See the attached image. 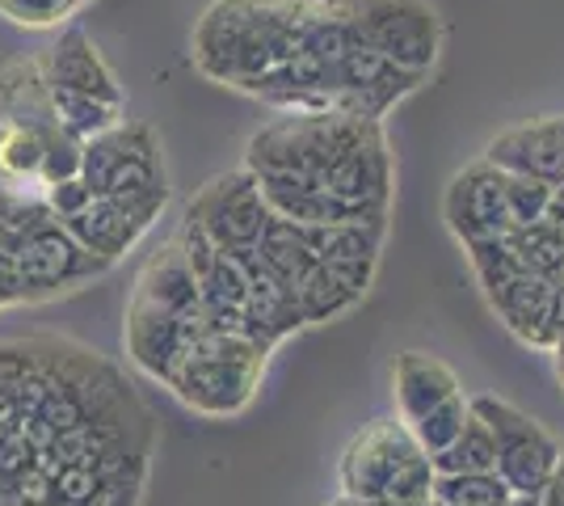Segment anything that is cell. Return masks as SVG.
Returning a JSON list of instances; mask_svg holds the SVG:
<instances>
[{
    "instance_id": "34",
    "label": "cell",
    "mask_w": 564,
    "mask_h": 506,
    "mask_svg": "<svg viewBox=\"0 0 564 506\" xmlns=\"http://www.w3.org/2000/svg\"><path fill=\"white\" fill-rule=\"evenodd\" d=\"M72 4H76V9H80V4H85V0H72Z\"/></svg>"
},
{
    "instance_id": "22",
    "label": "cell",
    "mask_w": 564,
    "mask_h": 506,
    "mask_svg": "<svg viewBox=\"0 0 564 506\" xmlns=\"http://www.w3.org/2000/svg\"><path fill=\"white\" fill-rule=\"evenodd\" d=\"M468 418H471V397L468 392H459L455 401H447V406H438L434 413H425L417 427H409L413 431V439L422 443V452L430 460L438 456V452H447L451 443L459 439V431L468 427Z\"/></svg>"
},
{
    "instance_id": "14",
    "label": "cell",
    "mask_w": 564,
    "mask_h": 506,
    "mask_svg": "<svg viewBox=\"0 0 564 506\" xmlns=\"http://www.w3.org/2000/svg\"><path fill=\"white\" fill-rule=\"evenodd\" d=\"M43 73H47L51 89H68V94H85L97 101H110L127 110V94L118 85L115 68L106 64V55L97 51V43L85 30H59V39L43 51Z\"/></svg>"
},
{
    "instance_id": "26",
    "label": "cell",
    "mask_w": 564,
    "mask_h": 506,
    "mask_svg": "<svg viewBox=\"0 0 564 506\" xmlns=\"http://www.w3.org/2000/svg\"><path fill=\"white\" fill-rule=\"evenodd\" d=\"M43 203L51 207V216L59 219H72V216H80L89 203H94V191L85 186V177H72V182H59V186H47L43 191Z\"/></svg>"
},
{
    "instance_id": "29",
    "label": "cell",
    "mask_w": 564,
    "mask_h": 506,
    "mask_svg": "<svg viewBox=\"0 0 564 506\" xmlns=\"http://www.w3.org/2000/svg\"><path fill=\"white\" fill-rule=\"evenodd\" d=\"M506 506H540V498H522V494H510Z\"/></svg>"
},
{
    "instance_id": "12",
    "label": "cell",
    "mask_w": 564,
    "mask_h": 506,
    "mask_svg": "<svg viewBox=\"0 0 564 506\" xmlns=\"http://www.w3.org/2000/svg\"><path fill=\"white\" fill-rule=\"evenodd\" d=\"M165 207L169 203H127V198L94 194V203L80 216L64 219V228L94 254L97 262H106L115 270V262H122L148 237V228L161 219Z\"/></svg>"
},
{
    "instance_id": "24",
    "label": "cell",
    "mask_w": 564,
    "mask_h": 506,
    "mask_svg": "<svg viewBox=\"0 0 564 506\" xmlns=\"http://www.w3.org/2000/svg\"><path fill=\"white\" fill-rule=\"evenodd\" d=\"M0 13L25 30H51L76 13L72 0H0Z\"/></svg>"
},
{
    "instance_id": "4",
    "label": "cell",
    "mask_w": 564,
    "mask_h": 506,
    "mask_svg": "<svg viewBox=\"0 0 564 506\" xmlns=\"http://www.w3.org/2000/svg\"><path fill=\"white\" fill-rule=\"evenodd\" d=\"M270 363V346L232 330H207L173 372L169 392L203 418H236L253 406Z\"/></svg>"
},
{
    "instance_id": "20",
    "label": "cell",
    "mask_w": 564,
    "mask_h": 506,
    "mask_svg": "<svg viewBox=\"0 0 564 506\" xmlns=\"http://www.w3.org/2000/svg\"><path fill=\"white\" fill-rule=\"evenodd\" d=\"M438 477H455V473H497V443L494 431L485 427V418L471 413L468 427L459 431V439L451 443L447 452L430 460Z\"/></svg>"
},
{
    "instance_id": "17",
    "label": "cell",
    "mask_w": 564,
    "mask_h": 506,
    "mask_svg": "<svg viewBox=\"0 0 564 506\" xmlns=\"http://www.w3.org/2000/svg\"><path fill=\"white\" fill-rule=\"evenodd\" d=\"M0 127H30V131L59 127L43 55H18L0 64Z\"/></svg>"
},
{
    "instance_id": "8",
    "label": "cell",
    "mask_w": 564,
    "mask_h": 506,
    "mask_svg": "<svg viewBox=\"0 0 564 506\" xmlns=\"http://www.w3.org/2000/svg\"><path fill=\"white\" fill-rule=\"evenodd\" d=\"M471 413L485 418V427L494 431L497 477L506 482V489L522 494V498H543V489L561 464V443L543 431L535 418H527L518 406L501 401L494 392L471 397Z\"/></svg>"
},
{
    "instance_id": "28",
    "label": "cell",
    "mask_w": 564,
    "mask_h": 506,
    "mask_svg": "<svg viewBox=\"0 0 564 506\" xmlns=\"http://www.w3.org/2000/svg\"><path fill=\"white\" fill-rule=\"evenodd\" d=\"M547 224H552V228H561L564 233V182L561 186H552V203H547Z\"/></svg>"
},
{
    "instance_id": "13",
    "label": "cell",
    "mask_w": 564,
    "mask_h": 506,
    "mask_svg": "<svg viewBox=\"0 0 564 506\" xmlns=\"http://www.w3.org/2000/svg\"><path fill=\"white\" fill-rule=\"evenodd\" d=\"M485 161L514 177H535L547 186L564 182V115H543V119L518 122L501 131L494 144L485 148Z\"/></svg>"
},
{
    "instance_id": "35",
    "label": "cell",
    "mask_w": 564,
    "mask_h": 506,
    "mask_svg": "<svg viewBox=\"0 0 564 506\" xmlns=\"http://www.w3.org/2000/svg\"><path fill=\"white\" fill-rule=\"evenodd\" d=\"M0 309H9V304H4V295H0Z\"/></svg>"
},
{
    "instance_id": "10",
    "label": "cell",
    "mask_w": 564,
    "mask_h": 506,
    "mask_svg": "<svg viewBox=\"0 0 564 506\" xmlns=\"http://www.w3.org/2000/svg\"><path fill=\"white\" fill-rule=\"evenodd\" d=\"M506 182H510V173L489 165L485 157L464 165L451 177L447 194H443V216H447V228L464 245L497 241V237H510L514 233Z\"/></svg>"
},
{
    "instance_id": "31",
    "label": "cell",
    "mask_w": 564,
    "mask_h": 506,
    "mask_svg": "<svg viewBox=\"0 0 564 506\" xmlns=\"http://www.w3.org/2000/svg\"><path fill=\"white\" fill-rule=\"evenodd\" d=\"M552 355H556V372H561V385H564V337H561V346H556Z\"/></svg>"
},
{
    "instance_id": "6",
    "label": "cell",
    "mask_w": 564,
    "mask_h": 506,
    "mask_svg": "<svg viewBox=\"0 0 564 506\" xmlns=\"http://www.w3.org/2000/svg\"><path fill=\"white\" fill-rule=\"evenodd\" d=\"M354 43L392 60L404 73L430 76L443 51V18L430 0H325Z\"/></svg>"
},
{
    "instance_id": "19",
    "label": "cell",
    "mask_w": 564,
    "mask_h": 506,
    "mask_svg": "<svg viewBox=\"0 0 564 506\" xmlns=\"http://www.w3.org/2000/svg\"><path fill=\"white\" fill-rule=\"evenodd\" d=\"M506 241H510V249L518 254L522 270L540 274L547 283H564V233L561 228H552L547 219H540V224L514 228Z\"/></svg>"
},
{
    "instance_id": "1",
    "label": "cell",
    "mask_w": 564,
    "mask_h": 506,
    "mask_svg": "<svg viewBox=\"0 0 564 506\" xmlns=\"http://www.w3.org/2000/svg\"><path fill=\"white\" fill-rule=\"evenodd\" d=\"M245 169L261 194H333L354 207L388 216L397 191V161L388 131L376 119L286 110L245 148Z\"/></svg>"
},
{
    "instance_id": "16",
    "label": "cell",
    "mask_w": 564,
    "mask_h": 506,
    "mask_svg": "<svg viewBox=\"0 0 564 506\" xmlns=\"http://www.w3.org/2000/svg\"><path fill=\"white\" fill-rule=\"evenodd\" d=\"M379 270V258H354V262H321L304 283L295 288L304 325L333 321V316L350 313L354 304L367 295L371 279Z\"/></svg>"
},
{
    "instance_id": "21",
    "label": "cell",
    "mask_w": 564,
    "mask_h": 506,
    "mask_svg": "<svg viewBox=\"0 0 564 506\" xmlns=\"http://www.w3.org/2000/svg\"><path fill=\"white\" fill-rule=\"evenodd\" d=\"M434 498L443 506H506L510 489L497 473H455L434 477Z\"/></svg>"
},
{
    "instance_id": "33",
    "label": "cell",
    "mask_w": 564,
    "mask_h": 506,
    "mask_svg": "<svg viewBox=\"0 0 564 506\" xmlns=\"http://www.w3.org/2000/svg\"><path fill=\"white\" fill-rule=\"evenodd\" d=\"M425 506H443V503H438V498H430V503H425Z\"/></svg>"
},
{
    "instance_id": "25",
    "label": "cell",
    "mask_w": 564,
    "mask_h": 506,
    "mask_svg": "<svg viewBox=\"0 0 564 506\" xmlns=\"http://www.w3.org/2000/svg\"><path fill=\"white\" fill-rule=\"evenodd\" d=\"M506 191H510V216H514V228L540 224V219L547 216V203H552V186H547V182L514 177V173H510Z\"/></svg>"
},
{
    "instance_id": "5",
    "label": "cell",
    "mask_w": 564,
    "mask_h": 506,
    "mask_svg": "<svg viewBox=\"0 0 564 506\" xmlns=\"http://www.w3.org/2000/svg\"><path fill=\"white\" fill-rule=\"evenodd\" d=\"M434 477L438 473H434L430 456L400 418L367 422L337 460L341 498H354V503H379V498L430 503Z\"/></svg>"
},
{
    "instance_id": "32",
    "label": "cell",
    "mask_w": 564,
    "mask_h": 506,
    "mask_svg": "<svg viewBox=\"0 0 564 506\" xmlns=\"http://www.w3.org/2000/svg\"><path fill=\"white\" fill-rule=\"evenodd\" d=\"M329 506H358L354 498H337V503H329Z\"/></svg>"
},
{
    "instance_id": "27",
    "label": "cell",
    "mask_w": 564,
    "mask_h": 506,
    "mask_svg": "<svg viewBox=\"0 0 564 506\" xmlns=\"http://www.w3.org/2000/svg\"><path fill=\"white\" fill-rule=\"evenodd\" d=\"M540 506H564V452H561V464H556V473H552V482L543 489Z\"/></svg>"
},
{
    "instance_id": "9",
    "label": "cell",
    "mask_w": 564,
    "mask_h": 506,
    "mask_svg": "<svg viewBox=\"0 0 564 506\" xmlns=\"http://www.w3.org/2000/svg\"><path fill=\"white\" fill-rule=\"evenodd\" d=\"M186 219H194L219 249L245 254V249H258L261 245L274 212L265 207L253 173L249 169H232V173H219L215 182H207L203 191L189 198Z\"/></svg>"
},
{
    "instance_id": "15",
    "label": "cell",
    "mask_w": 564,
    "mask_h": 506,
    "mask_svg": "<svg viewBox=\"0 0 564 506\" xmlns=\"http://www.w3.org/2000/svg\"><path fill=\"white\" fill-rule=\"evenodd\" d=\"M459 392H464L459 376L438 355L404 351L392 363V401H397V418L404 427H417L425 413L455 401Z\"/></svg>"
},
{
    "instance_id": "11",
    "label": "cell",
    "mask_w": 564,
    "mask_h": 506,
    "mask_svg": "<svg viewBox=\"0 0 564 506\" xmlns=\"http://www.w3.org/2000/svg\"><path fill=\"white\" fill-rule=\"evenodd\" d=\"M489 309L501 316V325L535 346V351H556L564 337V283H547L540 274L522 270L514 279H506L501 288L485 291Z\"/></svg>"
},
{
    "instance_id": "18",
    "label": "cell",
    "mask_w": 564,
    "mask_h": 506,
    "mask_svg": "<svg viewBox=\"0 0 564 506\" xmlns=\"http://www.w3.org/2000/svg\"><path fill=\"white\" fill-rule=\"evenodd\" d=\"M43 157H47V131L0 127V182L4 186L43 194Z\"/></svg>"
},
{
    "instance_id": "30",
    "label": "cell",
    "mask_w": 564,
    "mask_h": 506,
    "mask_svg": "<svg viewBox=\"0 0 564 506\" xmlns=\"http://www.w3.org/2000/svg\"><path fill=\"white\" fill-rule=\"evenodd\" d=\"M358 506H425V503H400V498H379V503H358Z\"/></svg>"
},
{
    "instance_id": "3",
    "label": "cell",
    "mask_w": 564,
    "mask_h": 506,
    "mask_svg": "<svg viewBox=\"0 0 564 506\" xmlns=\"http://www.w3.org/2000/svg\"><path fill=\"white\" fill-rule=\"evenodd\" d=\"M0 245H9V254L18 258L25 304L68 295V291L89 288L94 279L110 274V266L97 262L94 254L51 216L43 194L13 191L4 182H0Z\"/></svg>"
},
{
    "instance_id": "23",
    "label": "cell",
    "mask_w": 564,
    "mask_h": 506,
    "mask_svg": "<svg viewBox=\"0 0 564 506\" xmlns=\"http://www.w3.org/2000/svg\"><path fill=\"white\" fill-rule=\"evenodd\" d=\"M80 169H85V144L68 136L64 127H55L47 131V157H43V191L47 186H59V182H72V177H80Z\"/></svg>"
},
{
    "instance_id": "2",
    "label": "cell",
    "mask_w": 564,
    "mask_h": 506,
    "mask_svg": "<svg viewBox=\"0 0 564 506\" xmlns=\"http://www.w3.org/2000/svg\"><path fill=\"white\" fill-rule=\"evenodd\" d=\"M316 18V0H215L194 25V68L245 94L286 68Z\"/></svg>"
},
{
    "instance_id": "7",
    "label": "cell",
    "mask_w": 564,
    "mask_h": 506,
    "mask_svg": "<svg viewBox=\"0 0 564 506\" xmlns=\"http://www.w3.org/2000/svg\"><path fill=\"white\" fill-rule=\"evenodd\" d=\"M85 186L101 198L127 203H169L165 152L156 131L140 119H122L106 136L85 144Z\"/></svg>"
}]
</instances>
